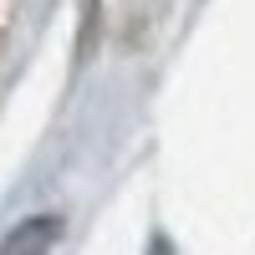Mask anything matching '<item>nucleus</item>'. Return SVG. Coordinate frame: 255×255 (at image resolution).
<instances>
[{
  "mask_svg": "<svg viewBox=\"0 0 255 255\" xmlns=\"http://www.w3.org/2000/svg\"><path fill=\"white\" fill-rule=\"evenodd\" d=\"M56 235H61L56 220H26L5 245H0V255H46V250L56 245Z\"/></svg>",
  "mask_w": 255,
  "mask_h": 255,
  "instance_id": "f257e3e1",
  "label": "nucleus"
}]
</instances>
